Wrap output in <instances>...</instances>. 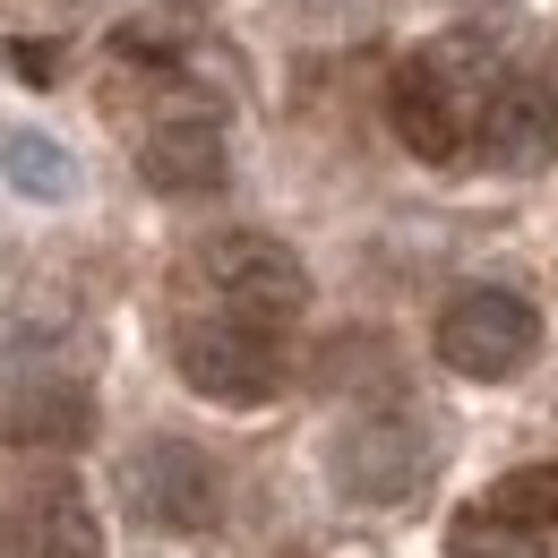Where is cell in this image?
I'll return each mask as SVG.
<instances>
[{
  "instance_id": "3",
  "label": "cell",
  "mask_w": 558,
  "mask_h": 558,
  "mask_svg": "<svg viewBox=\"0 0 558 558\" xmlns=\"http://www.w3.org/2000/svg\"><path fill=\"white\" fill-rule=\"evenodd\" d=\"M429 344H438V361H447L456 378L498 387V378H515V369L542 352V310H533L524 292H507V283H464V292L438 310Z\"/></svg>"
},
{
  "instance_id": "7",
  "label": "cell",
  "mask_w": 558,
  "mask_h": 558,
  "mask_svg": "<svg viewBox=\"0 0 558 558\" xmlns=\"http://www.w3.org/2000/svg\"><path fill=\"white\" fill-rule=\"evenodd\" d=\"M0 558H104L86 489L70 473H44V482L9 489L0 498Z\"/></svg>"
},
{
  "instance_id": "10",
  "label": "cell",
  "mask_w": 558,
  "mask_h": 558,
  "mask_svg": "<svg viewBox=\"0 0 558 558\" xmlns=\"http://www.w3.org/2000/svg\"><path fill=\"white\" fill-rule=\"evenodd\" d=\"M387 130L413 146L421 163H456L473 146V104L429 70V61H404L396 86H387Z\"/></svg>"
},
{
  "instance_id": "13",
  "label": "cell",
  "mask_w": 558,
  "mask_h": 558,
  "mask_svg": "<svg viewBox=\"0 0 558 558\" xmlns=\"http://www.w3.org/2000/svg\"><path fill=\"white\" fill-rule=\"evenodd\" d=\"M447 558H542V533H524V524H507L489 507H464L456 533H447Z\"/></svg>"
},
{
  "instance_id": "5",
  "label": "cell",
  "mask_w": 558,
  "mask_h": 558,
  "mask_svg": "<svg viewBox=\"0 0 558 558\" xmlns=\"http://www.w3.org/2000/svg\"><path fill=\"white\" fill-rule=\"evenodd\" d=\"M327 473L352 507H413L429 489V429L413 413H361L336 429Z\"/></svg>"
},
{
  "instance_id": "4",
  "label": "cell",
  "mask_w": 558,
  "mask_h": 558,
  "mask_svg": "<svg viewBox=\"0 0 558 558\" xmlns=\"http://www.w3.org/2000/svg\"><path fill=\"white\" fill-rule=\"evenodd\" d=\"M198 283L215 292V318H241V327H267V336L310 310V267L267 232H215L198 250Z\"/></svg>"
},
{
  "instance_id": "1",
  "label": "cell",
  "mask_w": 558,
  "mask_h": 558,
  "mask_svg": "<svg viewBox=\"0 0 558 558\" xmlns=\"http://www.w3.org/2000/svg\"><path fill=\"white\" fill-rule=\"evenodd\" d=\"M121 507L138 515L146 533H215L223 524V473H215L207 447H190V438H138L130 456H121Z\"/></svg>"
},
{
  "instance_id": "9",
  "label": "cell",
  "mask_w": 558,
  "mask_h": 558,
  "mask_svg": "<svg viewBox=\"0 0 558 558\" xmlns=\"http://www.w3.org/2000/svg\"><path fill=\"white\" fill-rule=\"evenodd\" d=\"M138 181L155 198H215L232 181V146L215 112H172L138 138Z\"/></svg>"
},
{
  "instance_id": "6",
  "label": "cell",
  "mask_w": 558,
  "mask_h": 558,
  "mask_svg": "<svg viewBox=\"0 0 558 558\" xmlns=\"http://www.w3.org/2000/svg\"><path fill=\"white\" fill-rule=\"evenodd\" d=\"M95 438V387L70 369H17L0 378V447L17 456H70Z\"/></svg>"
},
{
  "instance_id": "12",
  "label": "cell",
  "mask_w": 558,
  "mask_h": 558,
  "mask_svg": "<svg viewBox=\"0 0 558 558\" xmlns=\"http://www.w3.org/2000/svg\"><path fill=\"white\" fill-rule=\"evenodd\" d=\"M482 507H489V515H507V524H524V533H558V464H524V473H507Z\"/></svg>"
},
{
  "instance_id": "2",
  "label": "cell",
  "mask_w": 558,
  "mask_h": 558,
  "mask_svg": "<svg viewBox=\"0 0 558 558\" xmlns=\"http://www.w3.org/2000/svg\"><path fill=\"white\" fill-rule=\"evenodd\" d=\"M172 369H181V387L190 396H207L223 413H258V404H276L283 396V344L267 327H241V318H181V336H172Z\"/></svg>"
},
{
  "instance_id": "8",
  "label": "cell",
  "mask_w": 558,
  "mask_h": 558,
  "mask_svg": "<svg viewBox=\"0 0 558 558\" xmlns=\"http://www.w3.org/2000/svg\"><path fill=\"white\" fill-rule=\"evenodd\" d=\"M473 146H482L498 172H550L558 163V86L498 70V86H489L482 112H473Z\"/></svg>"
},
{
  "instance_id": "11",
  "label": "cell",
  "mask_w": 558,
  "mask_h": 558,
  "mask_svg": "<svg viewBox=\"0 0 558 558\" xmlns=\"http://www.w3.org/2000/svg\"><path fill=\"white\" fill-rule=\"evenodd\" d=\"M0 181L35 207H70L77 198V155L52 130H0Z\"/></svg>"
}]
</instances>
